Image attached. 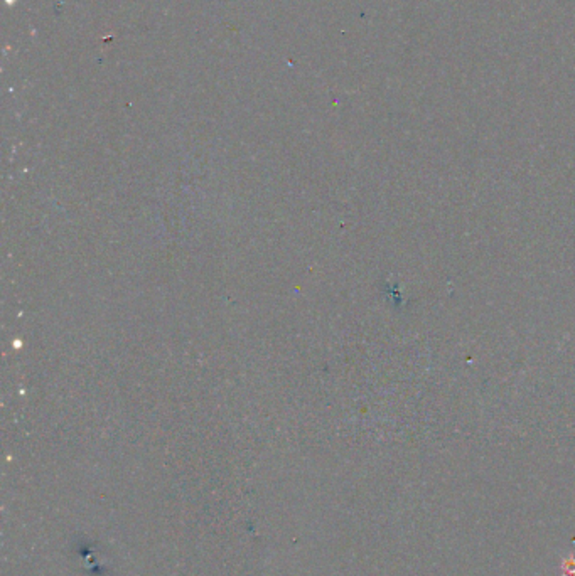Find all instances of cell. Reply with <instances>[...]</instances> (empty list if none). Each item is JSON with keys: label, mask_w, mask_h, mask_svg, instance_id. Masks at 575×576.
Returning a JSON list of instances; mask_svg holds the SVG:
<instances>
[{"label": "cell", "mask_w": 575, "mask_h": 576, "mask_svg": "<svg viewBox=\"0 0 575 576\" xmlns=\"http://www.w3.org/2000/svg\"><path fill=\"white\" fill-rule=\"evenodd\" d=\"M564 573L569 576H575V559H570V563H564Z\"/></svg>", "instance_id": "6da1fadb"}]
</instances>
